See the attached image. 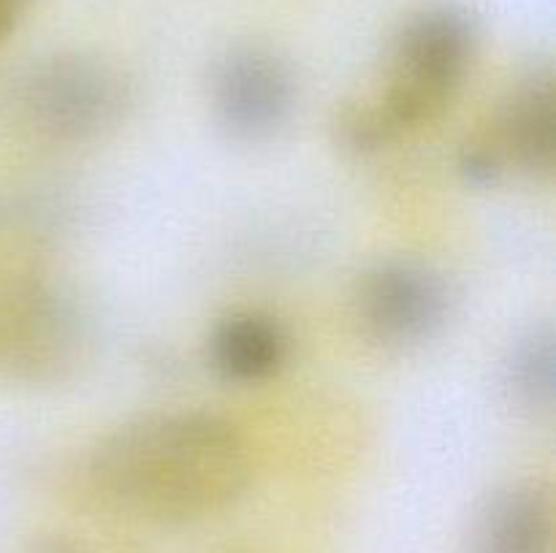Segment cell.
Segmentation results:
<instances>
[{"label": "cell", "instance_id": "6da1fadb", "mask_svg": "<svg viewBox=\"0 0 556 553\" xmlns=\"http://www.w3.org/2000/svg\"><path fill=\"white\" fill-rule=\"evenodd\" d=\"M96 491L123 513L188 524L223 513L253 477L239 428L206 410H157L114 428L90 459Z\"/></svg>", "mask_w": 556, "mask_h": 553}, {"label": "cell", "instance_id": "7a4b0ae2", "mask_svg": "<svg viewBox=\"0 0 556 553\" xmlns=\"http://www.w3.org/2000/svg\"><path fill=\"white\" fill-rule=\"evenodd\" d=\"M481 41V16L462 0H432L402 20L386 54L383 90L375 95L400 136L429 125L456 101Z\"/></svg>", "mask_w": 556, "mask_h": 553}, {"label": "cell", "instance_id": "3957f363", "mask_svg": "<svg viewBox=\"0 0 556 553\" xmlns=\"http://www.w3.org/2000/svg\"><path fill=\"white\" fill-rule=\"evenodd\" d=\"M14 114L33 136L52 144H87L123 125L134 85L123 68L90 52H52L14 81Z\"/></svg>", "mask_w": 556, "mask_h": 553}, {"label": "cell", "instance_id": "277c9868", "mask_svg": "<svg viewBox=\"0 0 556 553\" xmlns=\"http://www.w3.org/2000/svg\"><path fill=\"white\" fill-rule=\"evenodd\" d=\"M92 320L68 285L30 276L0 298V374L30 388L79 377L92 358Z\"/></svg>", "mask_w": 556, "mask_h": 553}, {"label": "cell", "instance_id": "5b68a950", "mask_svg": "<svg viewBox=\"0 0 556 553\" xmlns=\"http://www.w3.org/2000/svg\"><path fill=\"white\" fill-rule=\"evenodd\" d=\"M353 320L369 345L410 352L440 339L456 309L443 269L416 255H386L358 274L351 293Z\"/></svg>", "mask_w": 556, "mask_h": 553}, {"label": "cell", "instance_id": "8992f818", "mask_svg": "<svg viewBox=\"0 0 556 553\" xmlns=\"http://www.w3.org/2000/svg\"><path fill=\"white\" fill-rule=\"evenodd\" d=\"M212 119L239 144H266L293 119L299 79L291 60L264 41H233L215 54L206 76Z\"/></svg>", "mask_w": 556, "mask_h": 553}, {"label": "cell", "instance_id": "52a82bcc", "mask_svg": "<svg viewBox=\"0 0 556 553\" xmlns=\"http://www.w3.org/2000/svg\"><path fill=\"white\" fill-rule=\"evenodd\" d=\"M483 136L500 155L505 171L527 182H552L556 173V79L552 63L532 65L510 81Z\"/></svg>", "mask_w": 556, "mask_h": 553}, {"label": "cell", "instance_id": "ba28073f", "mask_svg": "<svg viewBox=\"0 0 556 553\" xmlns=\"http://www.w3.org/2000/svg\"><path fill=\"white\" fill-rule=\"evenodd\" d=\"M552 548L554 499L546 483H503L472 513L467 553H552Z\"/></svg>", "mask_w": 556, "mask_h": 553}, {"label": "cell", "instance_id": "9c48e42d", "mask_svg": "<svg viewBox=\"0 0 556 553\" xmlns=\"http://www.w3.org/2000/svg\"><path fill=\"white\" fill-rule=\"evenodd\" d=\"M291 352L288 329L269 312L239 309L215 323L206 339V363L231 385H255L277 377Z\"/></svg>", "mask_w": 556, "mask_h": 553}, {"label": "cell", "instance_id": "30bf717a", "mask_svg": "<svg viewBox=\"0 0 556 553\" xmlns=\"http://www.w3.org/2000/svg\"><path fill=\"white\" fill-rule=\"evenodd\" d=\"M500 385L514 407L552 415L556 404V329L552 320L525 325L500 358Z\"/></svg>", "mask_w": 556, "mask_h": 553}, {"label": "cell", "instance_id": "8fae6325", "mask_svg": "<svg viewBox=\"0 0 556 553\" xmlns=\"http://www.w3.org/2000/svg\"><path fill=\"white\" fill-rule=\"evenodd\" d=\"M331 139L348 157L367 160L389 150L402 136L375 98L372 101L356 98L337 106L334 119H331Z\"/></svg>", "mask_w": 556, "mask_h": 553}, {"label": "cell", "instance_id": "7c38bea8", "mask_svg": "<svg viewBox=\"0 0 556 553\" xmlns=\"http://www.w3.org/2000/svg\"><path fill=\"white\" fill-rule=\"evenodd\" d=\"M456 171H459V177L465 179L470 188L478 190L497 188V184L508 177L503 160H500V155L494 152V146L489 144L483 133L470 136V139L459 146Z\"/></svg>", "mask_w": 556, "mask_h": 553}, {"label": "cell", "instance_id": "4fadbf2b", "mask_svg": "<svg viewBox=\"0 0 556 553\" xmlns=\"http://www.w3.org/2000/svg\"><path fill=\"white\" fill-rule=\"evenodd\" d=\"M30 0H0V47L14 36L16 27L25 20Z\"/></svg>", "mask_w": 556, "mask_h": 553}, {"label": "cell", "instance_id": "5bb4252c", "mask_svg": "<svg viewBox=\"0 0 556 553\" xmlns=\"http://www.w3.org/2000/svg\"><path fill=\"white\" fill-rule=\"evenodd\" d=\"M27 553H87V551L79 545V542L68 540V537L47 535V537H38Z\"/></svg>", "mask_w": 556, "mask_h": 553}]
</instances>
